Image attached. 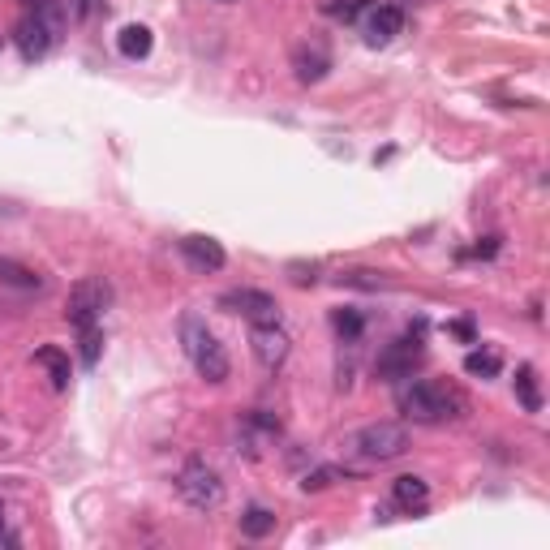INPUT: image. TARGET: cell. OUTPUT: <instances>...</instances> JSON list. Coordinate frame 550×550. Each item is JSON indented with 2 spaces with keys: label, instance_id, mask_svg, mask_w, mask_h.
<instances>
[{
  "label": "cell",
  "instance_id": "44dd1931",
  "mask_svg": "<svg viewBox=\"0 0 550 550\" xmlns=\"http://www.w3.org/2000/svg\"><path fill=\"white\" fill-rule=\"evenodd\" d=\"M340 477H344V469H336V465H323V469H314V473L301 477V490H306V495H314V490H327L331 482H340Z\"/></svg>",
  "mask_w": 550,
  "mask_h": 550
},
{
  "label": "cell",
  "instance_id": "ba28073f",
  "mask_svg": "<svg viewBox=\"0 0 550 550\" xmlns=\"http://www.w3.org/2000/svg\"><path fill=\"white\" fill-rule=\"evenodd\" d=\"M220 310L241 314L250 323H280V306H275V297L263 293V288H233V293L220 297Z\"/></svg>",
  "mask_w": 550,
  "mask_h": 550
},
{
  "label": "cell",
  "instance_id": "52a82bcc",
  "mask_svg": "<svg viewBox=\"0 0 550 550\" xmlns=\"http://www.w3.org/2000/svg\"><path fill=\"white\" fill-rule=\"evenodd\" d=\"M422 331H426V318H417V323L409 327V336H400L392 340L383 349L379 357V374L387 383H396V379H409L413 366H417V357H422Z\"/></svg>",
  "mask_w": 550,
  "mask_h": 550
},
{
  "label": "cell",
  "instance_id": "2e32d148",
  "mask_svg": "<svg viewBox=\"0 0 550 550\" xmlns=\"http://www.w3.org/2000/svg\"><path fill=\"white\" fill-rule=\"evenodd\" d=\"M35 366H43V370L52 374L56 392H65V387H69V353H61L56 344H43V349L35 353Z\"/></svg>",
  "mask_w": 550,
  "mask_h": 550
},
{
  "label": "cell",
  "instance_id": "e0dca14e",
  "mask_svg": "<svg viewBox=\"0 0 550 550\" xmlns=\"http://www.w3.org/2000/svg\"><path fill=\"white\" fill-rule=\"evenodd\" d=\"M516 396H520V404H525V413L542 409V392H538V374H533V366L516 370Z\"/></svg>",
  "mask_w": 550,
  "mask_h": 550
},
{
  "label": "cell",
  "instance_id": "7402d4cb",
  "mask_svg": "<svg viewBox=\"0 0 550 550\" xmlns=\"http://www.w3.org/2000/svg\"><path fill=\"white\" fill-rule=\"evenodd\" d=\"M78 340H82V366H99V349H104V331H99V327H86V331H78Z\"/></svg>",
  "mask_w": 550,
  "mask_h": 550
},
{
  "label": "cell",
  "instance_id": "9a60e30c",
  "mask_svg": "<svg viewBox=\"0 0 550 550\" xmlns=\"http://www.w3.org/2000/svg\"><path fill=\"white\" fill-rule=\"evenodd\" d=\"M117 48H121V56H129V61H147L151 56V48H155V35L147 31V26H125V31L117 35Z\"/></svg>",
  "mask_w": 550,
  "mask_h": 550
},
{
  "label": "cell",
  "instance_id": "6da1fadb",
  "mask_svg": "<svg viewBox=\"0 0 550 550\" xmlns=\"http://www.w3.org/2000/svg\"><path fill=\"white\" fill-rule=\"evenodd\" d=\"M400 409L409 422L417 426H443V422H456V417L469 413V400L460 387L443 383V379H422V383H409L400 392Z\"/></svg>",
  "mask_w": 550,
  "mask_h": 550
},
{
  "label": "cell",
  "instance_id": "7a4b0ae2",
  "mask_svg": "<svg viewBox=\"0 0 550 550\" xmlns=\"http://www.w3.org/2000/svg\"><path fill=\"white\" fill-rule=\"evenodd\" d=\"M65 35V9L56 0H31V9L13 26V43H18L22 61H43L52 52V43Z\"/></svg>",
  "mask_w": 550,
  "mask_h": 550
},
{
  "label": "cell",
  "instance_id": "ac0fdd59",
  "mask_svg": "<svg viewBox=\"0 0 550 550\" xmlns=\"http://www.w3.org/2000/svg\"><path fill=\"white\" fill-rule=\"evenodd\" d=\"M465 370L473 374V379H495V374L503 370V357L495 349H473L465 357Z\"/></svg>",
  "mask_w": 550,
  "mask_h": 550
},
{
  "label": "cell",
  "instance_id": "603a6c76",
  "mask_svg": "<svg viewBox=\"0 0 550 550\" xmlns=\"http://www.w3.org/2000/svg\"><path fill=\"white\" fill-rule=\"evenodd\" d=\"M340 284H349V288H387L392 280H387L383 271H344Z\"/></svg>",
  "mask_w": 550,
  "mask_h": 550
},
{
  "label": "cell",
  "instance_id": "5b68a950",
  "mask_svg": "<svg viewBox=\"0 0 550 550\" xmlns=\"http://www.w3.org/2000/svg\"><path fill=\"white\" fill-rule=\"evenodd\" d=\"M177 495L190 503L194 512H215L224 503V482L207 460H185V469L177 473Z\"/></svg>",
  "mask_w": 550,
  "mask_h": 550
},
{
  "label": "cell",
  "instance_id": "83f0119b",
  "mask_svg": "<svg viewBox=\"0 0 550 550\" xmlns=\"http://www.w3.org/2000/svg\"><path fill=\"white\" fill-rule=\"evenodd\" d=\"M0 546H18V538L5 529V503H0Z\"/></svg>",
  "mask_w": 550,
  "mask_h": 550
},
{
  "label": "cell",
  "instance_id": "d4e9b609",
  "mask_svg": "<svg viewBox=\"0 0 550 550\" xmlns=\"http://www.w3.org/2000/svg\"><path fill=\"white\" fill-rule=\"evenodd\" d=\"M473 254H477V258H495V254H499V237L477 241V245H473Z\"/></svg>",
  "mask_w": 550,
  "mask_h": 550
},
{
  "label": "cell",
  "instance_id": "f1b7e54d",
  "mask_svg": "<svg viewBox=\"0 0 550 550\" xmlns=\"http://www.w3.org/2000/svg\"><path fill=\"white\" fill-rule=\"evenodd\" d=\"M220 5H233V0H220Z\"/></svg>",
  "mask_w": 550,
  "mask_h": 550
},
{
  "label": "cell",
  "instance_id": "8992f818",
  "mask_svg": "<svg viewBox=\"0 0 550 550\" xmlns=\"http://www.w3.org/2000/svg\"><path fill=\"white\" fill-rule=\"evenodd\" d=\"M108 284L99 280V275H86V280H78L74 284V293H69V310H65V318H69V327L74 331H86V327H99V318H104V310H108Z\"/></svg>",
  "mask_w": 550,
  "mask_h": 550
},
{
  "label": "cell",
  "instance_id": "d6986e66",
  "mask_svg": "<svg viewBox=\"0 0 550 550\" xmlns=\"http://www.w3.org/2000/svg\"><path fill=\"white\" fill-rule=\"evenodd\" d=\"M241 533L245 538H267V533H275V512H267V508H245V516H241Z\"/></svg>",
  "mask_w": 550,
  "mask_h": 550
},
{
  "label": "cell",
  "instance_id": "cb8c5ba5",
  "mask_svg": "<svg viewBox=\"0 0 550 550\" xmlns=\"http://www.w3.org/2000/svg\"><path fill=\"white\" fill-rule=\"evenodd\" d=\"M327 13H331V18H340V22H353L357 18V13L361 9H366V0H327V5H323Z\"/></svg>",
  "mask_w": 550,
  "mask_h": 550
},
{
  "label": "cell",
  "instance_id": "8fae6325",
  "mask_svg": "<svg viewBox=\"0 0 550 550\" xmlns=\"http://www.w3.org/2000/svg\"><path fill=\"white\" fill-rule=\"evenodd\" d=\"M181 258L190 263L194 271H224V263H228V254H224V245L215 241V237H202V233H194V237H185L181 241Z\"/></svg>",
  "mask_w": 550,
  "mask_h": 550
},
{
  "label": "cell",
  "instance_id": "3957f363",
  "mask_svg": "<svg viewBox=\"0 0 550 550\" xmlns=\"http://www.w3.org/2000/svg\"><path fill=\"white\" fill-rule=\"evenodd\" d=\"M181 344H185V353H190V361H194L198 379H207V383H224L228 379V370H233L228 349L211 336L207 323H202L198 314H185L181 318Z\"/></svg>",
  "mask_w": 550,
  "mask_h": 550
},
{
  "label": "cell",
  "instance_id": "5bb4252c",
  "mask_svg": "<svg viewBox=\"0 0 550 550\" xmlns=\"http://www.w3.org/2000/svg\"><path fill=\"white\" fill-rule=\"evenodd\" d=\"M0 288L5 293H43V275L31 271V267H22L18 258H0Z\"/></svg>",
  "mask_w": 550,
  "mask_h": 550
},
{
  "label": "cell",
  "instance_id": "ffe728a7",
  "mask_svg": "<svg viewBox=\"0 0 550 550\" xmlns=\"http://www.w3.org/2000/svg\"><path fill=\"white\" fill-rule=\"evenodd\" d=\"M336 336L344 340V344H357L361 340V331H366V318H361V310H336Z\"/></svg>",
  "mask_w": 550,
  "mask_h": 550
},
{
  "label": "cell",
  "instance_id": "30bf717a",
  "mask_svg": "<svg viewBox=\"0 0 550 550\" xmlns=\"http://www.w3.org/2000/svg\"><path fill=\"white\" fill-rule=\"evenodd\" d=\"M404 31V9L400 5H366V22H361V35H366L370 48H387L396 35Z\"/></svg>",
  "mask_w": 550,
  "mask_h": 550
},
{
  "label": "cell",
  "instance_id": "4fadbf2b",
  "mask_svg": "<svg viewBox=\"0 0 550 550\" xmlns=\"http://www.w3.org/2000/svg\"><path fill=\"white\" fill-rule=\"evenodd\" d=\"M392 499H396L400 512H426L430 482H426V477H417V473H404V477H396V482H392Z\"/></svg>",
  "mask_w": 550,
  "mask_h": 550
},
{
  "label": "cell",
  "instance_id": "277c9868",
  "mask_svg": "<svg viewBox=\"0 0 550 550\" xmlns=\"http://www.w3.org/2000/svg\"><path fill=\"white\" fill-rule=\"evenodd\" d=\"M344 447L366 460V465H387V460H400L404 452H409V430H404L400 422H374L366 430H357Z\"/></svg>",
  "mask_w": 550,
  "mask_h": 550
},
{
  "label": "cell",
  "instance_id": "4316f807",
  "mask_svg": "<svg viewBox=\"0 0 550 550\" xmlns=\"http://www.w3.org/2000/svg\"><path fill=\"white\" fill-rule=\"evenodd\" d=\"M447 331L460 336V340H473V323H465V318H460V323H447Z\"/></svg>",
  "mask_w": 550,
  "mask_h": 550
},
{
  "label": "cell",
  "instance_id": "9c48e42d",
  "mask_svg": "<svg viewBox=\"0 0 550 550\" xmlns=\"http://www.w3.org/2000/svg\"><path fill=\"white\" fill-rule=\"evenodd\" d=\"M250 349L258 357V366L267 370H280L288 361V349H293V340H288V331L280 323H254L250 327Z\"/></svg>",
  "mask_w": 550,
  "mask_h": 550
},
{
  "label": "cell",
  "instance_id": "7c38bea8",
  "mask_svg": "<svg viewBox=\"0 0 550 550\" xmlns=\"http://www.w3.org/2000/svg\"><path fill=\"white\" fill-rule=\"evenodd\" d=\"M293 69H297V82H301V86H314V82L327 78L331 56H327L323 43H301V48L293 52Z\"/></svg>",
  "mask_w": 550,
  "mask_h": 550
},
{
  "label": "cell",
  "instance_id": "484cf974",
  "mask_svg": "<svg viewBox=\"0 0 550 550\" xmlns=\"http://www.w3.org/2000/svg\"><path fill=\"white\" fill-rule=\"evenodd\" d=\"M99 5H104V0H78V5H74V13H78V18H95V13H99Z\"/></svg>",
  "mask_w": 550,
  "mask_h": 550
}]
</instances>
